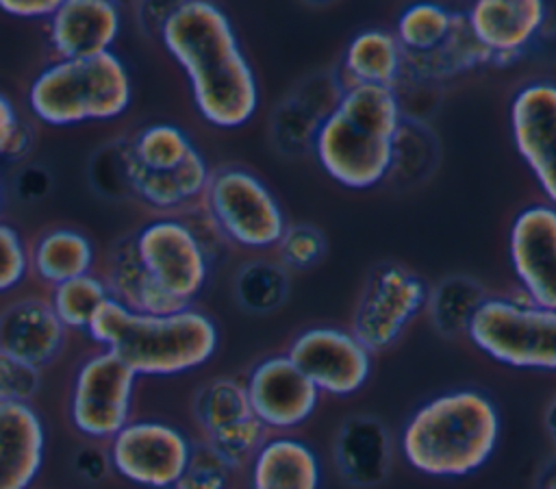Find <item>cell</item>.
<instances>
[{"label": "cell", "mask_w": 556, "mask_h": 489, "mask_svg": "<svg viewBox=\"0 0 556 489\" xmlns=\"http://www.w3.org/2000/svg\"><path fill=\"white\" fill-rule=\"evenodd\" d=\"M41 383V369L0 356V402L30 404Z\"/></svg>", "instance_id": "cell-38"}, {"label": "cell", "mask_w": 556, "mask_h": 489, "mask_svg": "<svg viewBox=\"0 0 556 489\" xmlns=\"http://www.w3.org/2000/svg\"><path fill=\"white\" fill-rule=\"evenodd\" d=\"M87 335L139 376H176L202 367L217 350L215 322L191 306L167 315L135 313L106 300Z\"/></svg>", "instance_id": "cell-3"}, {"label": "cell", "mask_w": 556, "mask_h": 489, "mask_svg": "<svg viewBox=\"0 0 556 489\" xmlns=\"http://www.w3.org/2000/svg\"><path fill=\"white\" fill-rule=\"evenodd\" d=\"M202 200L215 230L239 248H276L287 228L276 196L248 170L222 167L211 172Z\"/></svg>", "instance_id": "cell-7"}, {"label": "cell", "mask_w": 556, "mask_h": 489, "mask_svg": "<svg viewBox=\"0 0 556 489\" xmlns=\"http://www.w3.org/2000/svg\"><path fill=\"white\" fill-rule=\"evenodd\" d=\"M28 141V130L17 120L13 104L0 93V156L20 154Z\"/></svg>", "instance_id": "cell-39"}, {"label": "cell", "mask_w": 556, "mask_h": 489, "mask_svg": "<svg viewBox=\"0 0 556 489\" xmlns=\"http://www.w3.org/2000/svg\"><path fill=\"white\" fill-rule=\"evenodd\" d=\"M543 426H545V432H547L552 446L556 448V396H554V398L547 402V406H545Z\"/></svg>", "instance_id": "cell-41"}, {"label": "cell", "mask_w": 556, "mask_h": 489, "mask_svg": "<svg viewBox=\"0 0 556 489\" xmlns=\"http://www.w3.org/2000/svg\"><path fill=\"white\" fill-rule=\"evenodd\" d=\"M332 456L339 476L348 485L369 489L389 476L393 461L391 437L380 419L352 415L334 435Z\"/></svg>", "instance_id": "cell-21"}, {"label": "cell", "mask_w": 556, "mask_h": 489, "mask_svg": "<svg viewBox=\"0 0 556 489\" xmlns=\"http://www.w3.org/2000/svg\"><path fill=\"white\" fill-rule=\"evenodd\" d=\"M193 415L204 432V443L232 469L254 461L267 430L254 417L245 385L219 376L202 385L193 398Z\"/></svg>", "instance_id": "cell-9"}, {"label": "cell", "mask_w": 556, "mask_h": 489, "mask_svg": "<svg viewBox=\"0 0 556 489\" xmlns=\"http://www.w3.org/2000/svg\"><path fill=\"white\" fill-rule=\"evenodd\" d=\"M484 287L469 276H447L428 289L426 309L432 326L443 337L467 335L469 324L486 300Z\"/></svg>", "instance_id": "cell-29"}, {"label": "cell", "mask_w": 556, "mask_h": 489, "mask_svg": "<svg viewBox=\"0 0 556 489\" xmlns=\"http://www.w3.org/2000/svg\"><path fill=\"white\" fill-rule=\"evenodd\" d=\"M198 148L174 124H150L135 135L124 159L150 172H169L182 165Z\"/></svg>", "instance_id": "cell-30"}, {"label": "cell", "mask_w": 556, "mask_h": 489, "mask_svg": "<svg viewBox=\"0 0 556 489\" xmlns=\"http://www.w3.org/2000/svg\"><path fill=\"white\" fill-rule=\"evenodd\" d=\"M339 80L343 87H389L404 76V52L393 33L369 28L358 33L345 48Z\"/></svg>", "instance_id": "cell-23"}, {"label": "cell", "mask_w": 556, "mask_h": 489, "mask_svg": "<svg viewBox=\"0 0 556 489\" xmlns=\"http://www.w3.org/2000/svg\"><path fill=\"white\" fill-rule=\"evenodd\" d=\"M135 383L137 374L109 350L85 359L70 396L74 428L89 439L109 441L130 422Z\"/></svg>", "instance_id": "cell-8"}, {"label": "cell", "mask_w": 556, "mask_h": 489, "mask_svg": "<svg viewBox=\"0 0 556 489\" xmlns=\"http://www.w3.org/2000/svg\"><path fill=\"white\" fill-rule=\"evenodd\" d=\"M46 430L24 402H0V489H30L43 465Z\"/></svg>", "instance_id": "cell-22"}, {"label": "cell", "mask_w": 556, "mask_h": 489, "mask_svg": "<svg viewBox=\"0 0 556 489\" xmlns=\"http://www.w3.org/2000/svg\"><path fill=\"white\" fill-rule=\"evenodd\" d=\"M434 143V137L421 122L404 117L395 137L389 176L406 183L424 178L428 174V165H432L437 159Z\"/></svg>", "instance_id": "cell-34"}, {"label": "cell", "mask_w": 556, "mask_h": 489, "mask_svg": "<svg viewBox=\"0 0 556 489\" xmlns=\"http://www.w3.org/2000/svg\"><path fill=\"white\" fill-rule=\"evenodd\" d=\"M467 337L493 361L517 369L556 372V311L517 298H486Z\"/></svg>", "instance_id": "cell-6"}, {"label": "cell", "mask_w": 556, "mask_h": 489, "mask_svg": "<svg viewBox=\"0 0 556 489\" xmlns=\"http://www.w3.org/2000/svg\"><path fill=\"white\" fill-rule=\"evenodd\" d=\"M428 287L410 269L384 263L376 267L358 298L352 335L369 350L380 352L393 346L406 326L426 309Z\"/></svg>", "instance_id": "cell-12"}, {"label": "cell", "mask_w": 556, "mask_h": 489, "mask_svg": "<svg viewBox=\"0 0 556 489\" xmlns=\"http://www.w3.org/2000/svg\"><path fill=\"white\" fill-rule=\"evenodd\" d=\"M65 333L50 300L22 298L0 311V356L41 369L59 356Z\"/></svg>", "instance_id": "cell-18"}, {"label": "cell", "mask_w": 556, "mask_h": 489, "mask_svg": "<svg viewBox=\"0 0 556 489\" xmlns=\"http://www.w3.org/2000/svg\"><path fill=\"white\" fill-rule=\"evenodd\" d=\"M93 265V248L91 241L70 228L48 230L39 237L35 248L30 250V267L37 278L56 287L72 278L91 274Z\"/></svg>", "instance_id": "cell-28"}, {"label": "cell", "mask_w": 556, "mask_h": 489, "mask_svg": "<svg viewBox=\"0 0 556 489\" xmlns=\"http://www.w3.org/2000/svg\"><path fill=\"white\" fill-rule=\"evenodd\" d=\"M104 283L111 300L135 313L167 315L187 309L156 285V280L139 263L132 243H124V248L115 252Z\"/></svg>", "instance_id": "cell-27"}, {"label": "cell", "mask_w": 556, "mask_h": 489, "mask_svg": "<svg viewBox=\"0 0 556 489\" xmlns=\"http://www.w3.org/2000/svg\"><path fill=\"white\" fill-rule=\"evenodd\" d=\"M28 104L50 126L111 120L130 104V76L113 52L56 59L30 83Z\"/></svg>", "instance_id": "cell-5"}, {"label": "cell", "mask_w": 556, "mask_h": 489, "mask_svg": "<svg viewBox=\"0 0 556 489\" xmlns=\"http://www.w3.org/2000/svg\"><path fill=\"white\" fill-rule=\"evenodd\" d=\"M456 20L458 13L443 4L417 2L400 13L393 35L404 54H424L450 37Z\"/></svg>", "instance_id": "cell-31"}, {"label": "cell", "mask_w": 556, "mask_h": 489, "mask_svg": "<svg viewBox=\"0 0 556 489\" xmlns=\"http://www.w3.org/2000/svg\"><path fill=\"white\" fill-rule=\"evenodd\" d=\"M59 7V0H0V9L13 17L48 20Z\"/></svg>", "instance_id": "cell-40"}, {"label": "cell", "mask_w": 556, "mask_h": 489, "mask_svg": "<svg viewBox=\"0 0 556 489\" xmlns=\"http://www.w3.org/2000/svg\"><path fill=\"white\" fill-rule=\"evenodd\" d=\"M106 300H111L106 283L93 274H85L52 287L50 306L65 328L87 330Z\"/></svg>", "instance_id": "cell-33"}, {"label": "cell", "mask_w": 556, "mask_h": 489, "mask_svg": "<svg viewBox=\"0 0 556 489\" xmlns=\"http://www.w3.org/2000/svg\"><path fill=\"white\" fill-rule=\"evenodd\" d=\"M404 113L395 89L345 87L324 120L313 152L321 170L348 189L380 185L391 170Z\"/></svg>", "instance_id": "cell-4"}, {"label": "cell", "mask_w": 556, "mask_h": 489, "mask_svg": "<svg viewBox=\"0 0 556 489\" xmlns=\"http://www.w3.org/2000/svg\"><path fill=\"white\" fill-rule=\"evenodd\" d=\"M510 133L547 204L556 206V83L534 80L515 93Z\"/></svg>", "instance_id": "cell-16"}, {"label": "cell", "mask_w": 556, "mask_h": 489, "mask_svg": "<svg viewBox=\"0 0 556 489\" xmlns=\"http://www.w3.org/2000/svg\"><path fill=\"white\" fill-rule=\"evenodd\" d=\"M484 63H491V54L471 35L465 13H458L450 37L441 46L424 54H404V76L424 85L441 83Z\"/></svg>", "instance_id": "cell-26"}, {"label": "cell", "mask_w": 556, "mask_h": 489, "mask_svg": "<svg viewBox=\"0 0 556 489\" xmlns=\"http://www.w3.org/2000/svg\"><path fill=\"white\" fill-rule=\"evenodd\" d=\"M337 74H315L287 96L274 115L271 137L280 152L300 154L313 150L315 137L343 93Z\"/></svg>", "instance_id": "cell-20"}, {"label": "cell", "mask_w": 556, "mask_h": 489, "mask_svg": "<svg viewBox=\"0 0 556 489\" xmlns=\"http://www.w3.org/2000/svg\"><path fill=\"white\" fill-rule=\"evenodd\" d=\"M508 254L521 293L534 306L556 311V206L521 209L510 224Z\"/></svg>", "instance_id": "cell-14"}, {"label": "cell", "mask_w": 556, "mask_h": 489, "mask_svg": "<svg viewBox=\"0 0 556 489\" xmlns=\"http://www.w3.org/2000/svg\"><path fill=\"white\" fill-rule=\"evenodd\" d=\"M119 35V11L109 0H63L48 17V41L59 59L111 52Z\"/></svg>", "instance_id": "cell-19"}, {"label": "cell", "mask_w": 556, "mask_h": 489, "mask_svg": "<svg viewBox=\"0 0 556 489\" xmlns=\"http://www.w3.org/2000/svg\"><path fill=\"white\" fill-rule=\"evenodd\" d=\"M252 489H319V461L300 439H267L252 461Z\"/></svg>", "instance_id": "cell-25"}, {"label": "cell", "mask_w": 556, "mask_h": 489, "mask_svg": "<svg viewBox=\"0 0 556 489\" xmlns=\"http://www.w3.org/2000/svg\"><path fill=\"white\" fill-rule=\"evenodd\" d=\"M500 413L478 389H454L421 404L404 424L400 450L404 461L437 478L478 472L495 452Z\"/></svg>", "instance_id": "cell-2"}, {"label": "cell", "mask_w": 556, "mask_h": 489, "mask_svg": "<svg viewBox=\"0 0 556 489\" xmlns=\"http://www.w3.org/2000/svg\"><path fill=\"white\" fill-rule=\"evenodd\" d=\"M324 235L308 224H291L280 235L276 250L285 269H308L324 254Z\"/></svg>", "instance_id": "cell-35"}, {"label": "cell", "mask_w": 556, "mask_h": 489, "mask_svg": "<svg viewBox=\"0 0 556 489\" xmlns=\"http://www.w3.org/2000/svg\"><path fill=\"white\" fill-rule=\"evenodd\" d=\"M193 443L172 424L128 422L109 439L106 459L115 474L148 489H172L185 472Z\"/></svg>", "instance_id": "cell-11"}, {"label": "cell", "mask_w": 556, "mask_h": 489, "mask_svg": "<svg viewBox=\"0 0 556 489\" xmlns=\"http://www.w3.org/2000/svg\"><path fill=\"white\" fill-rule=\"evenodd\" d=\"M124 172L132 191L154 209L172 211L204 198L211 170L195 150L182 165L169 172H150L124 159Z\"/></svg>", "instance_id": "cell-24"}, {"label": "cell", "mask_w": 556, "mask_h": 489, "mask_svg": "<svg viewBox=\"0 0 556 489\" xmlns=\"http://www.w3.org/2000/svg\"><path fill=\"white\" fill-rule=\"evenodd\" d=\"M230 467L206 446H193L191 459L172 489H228Z\"/></svg>", "instance_id": "cell-36"}, {"label": "cell", "mask_w": 556, "mask_h": 489, "mask_svg": "<svg viewBox=\"0 0 556 489\" xmlns=\"http://www.w3.org/2000/svg\"><path fill=\"white\" fill-rule=\"evenodd\" d=\"M254 417L265 430H293L302 426L319 404V391L287 354H274L256 363L243 380Z\"/></svg>", "instance_id": "cell-15"}, {"label": "cell", "mask_w": 556, "mask_h": 489, "mask_svg": "<svg viewBox=\"0 0 556 489\" xmlns=\"http://www.w3.org/2000/svg\"><path fill=\"white\" fill-rule=\"evenodd\" d=\"M161 39L185 70L198 113L217 128H239L258 106V87L226 13L206 0L167 11Z\"/></svg>", "instance_id": "cell-1"}, {"label": "cell", "mask_w": 556, "mask_h": 489, "mask_svg": "<svg viewBox=\"0 0 556 489\" xmlns=\"http://www.w3.org/2000/svg\"><path fill=\"white\" fill-rule=\"evenodd\" d=\"M132 248L156 285L191 306L208 278V254L193 226L176 217L154 220L137 233Z\"/></svg>", "instance_id": "cell-10"}, {"label": "cell", "mask_w": 556, "mask_h": 489, "mask_svg": "<svg viewBox=\"0 0 556 489\" xmlns=\"http://www.w3.org/2000/svg\"><path fill=\"white\" fill-rule=\"evenodd\" d=\"M0 211H2V185H0Z\"/></svg>", "instance_id": "cell-42"}, {"label": "cell", "mask_w": 556, "mask_h": 489, "mask_svg": "<svg viewBox=\"0 0 556 489\" xmlns=\"http://www.w3.org/2000/svg\"><path fill=\"white\" fill-rule=\"evenodd\" d=\"M237 300L252 313H269L282 306L289 296V274L276 261H248L235 280Z\"/></svg>", "instance_id": "cell-32"}, {"label": "cell", "mask_w": 556, "mask_h": 489, "mask_svg": "<svg viewBox=\"0 0 556 489\" xmlns=\"http://www.w3.org/2000/svg\"><path fill=\"white\" fill-rule=\"evenodd\" d=\"M287 356L319 393L345 398L356 393L371 374V352L352 330L317 326L302 330Z\"/></svg>", "instance_id": "cell-13"}, {"label": "cell", "mask_w": 556, "mask_h": 489, "mask_svg": "<svg viewBox=\"0 0 556 489\" xmlns=\"http://www.w3.org/2000/svg\"><path fill=\"white\" fill-rule=\"evenodd\" d=\"M541 0H478L465 13L476 41L491 54V63L515 61L545 22Z\"/></svg>", "instance_id": "cell-17"}, {"label": "cell", "mask_w": 556, "mask_h": 489, "mask_svg": "<svg viewBox=\"0 0 556 489\" xmlns=\"http://www.w3.org/2000/svg\"><path fill=\"white\" fill-rule=\"evenodd\" d=\"M30 267V252L26 250L17 230L0 222V293L22 285Z\"/></svg>", "instance_id": "cell-37"}]
</instances>
